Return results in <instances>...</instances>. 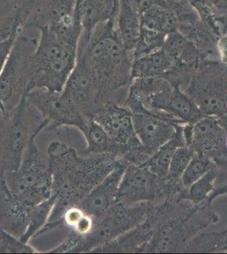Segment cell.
<instances>
[{"mask_svg":"<svg viewBox=\"0 0 227 254\" xmlns=\"http://www.w3.org/2000/svg\"><path fill=\"white\" fill-rule=\"evenodd\" d=\"M47 153L52 175L53 195L56 201L44 226L56 222L66 208L78 205L98 183L124 161L112 153L80 154L75 148L61 142H51Z\"/></svg>","mask_w":227,"mask_h":254,"instance_id":"cell-1","label":"cell"},{"mask_svg":"<svg viewBox=\"0 0 227 254\" xmlns=\"http://www.w3.org/2000/svg\"><path fill=\"white\" fill-rule=\"evenodd\" d=\"M147 219L152 235L143 253L185 252L191 240L220 220L212 205L203 202L196 205L188 199H166L151 204Z\"/></svg>","mask_w":227,"mask_h":254,"instance_id":"cell-2","label":"cell"},{"mask_svg":"<svg viewBox=\"0 0 227 254\" xmlns=\"http://www.w3.org/2000/svg\"><path fill=\"white\" fill-rule=\"evenodd\" d=\"M78 53L89 65L100 104L131 82L133 54L124 47L115 19L98 25L88 41L80 38Z\"/></svg>","mask_w":227,"mask_h":254,"instance_id":"cell-3","label":"cell"},{"mask_svg":"<svg viewBox=\"0 0 227 254\" xmlns=\"http://www.w3.org/2000/svg\"><path fill=\"white\" fill-rule=\"evenodd\" d=\"M39 32L40 38L33 57L31 90L44 88L61 93L75 68L78 46L62 40L49 28H42Z\"/></svg>","mask_w":227,"mask_h":254,"instance_id":"cell-4","label":"cell"},{"mask_svg":"<svg viewBox=\"0 0 227 254\" xmlns=\"http://www.w3.org/2000/svg\"><path fill=\"white\" fill-rule=\"evenodd\" d=\"M47 127L48 122L43 121L35 130L20 167L3 173L6 185L13 196L30 207L38 205L53 196L52 175L48 160L43 158L36 143V138Z\"/></svg>","mask_w":227,"mask_h":254,"instance_id":"cell-5","label":"cell"},{"mask_svg":"<svg viewBox=\"0 0 227 254\" xmlns=\"http://www.w3.org/2000/svg\"><path fill=\"white\" fill-rule=\"evenodd\" d=\"M38 38L21 32L0 72V110L14 109L31 90L33 57Z\"/></svg>","mask_w":227,"mask_h":254,"instance_id":"cell-6","label":"cell"},{"mask_svg":"<svg viewBox=\"0 0 227 254\" xmlns=\"http://www.w3.org/2000/svg\"><path fill=\"white\" fill-rule=\"evenodd\" d=\"M43 120L26 100V95L11 110L0 113V172L20 167L35 130L32 122Z\"/></svg>","mask_w":227,"mask_h":254,"instance_id":"cell-7","label":"cell"},{"mask_svg":"<svg viewBox=\"0 0 227 254\" xmlns=\"http://www.w3.org/2000/svg\"><path fill=\"white\" fill-rule=\"evenodd\" d=\"M204 116L222 118L227 111V64L201 61L183 90Z\"/></svg>","mask_w":227,"mask_h":254,"instance_id":"cell-8","label":"cell"},{"mask_svg":"<svg viewBox=\"0 0 227 254\" xmlns=\"http://www.w3.org/2000/svg\"><path fill=\"white\" fill-rule=\"evenodd\" d=\"M29 28H49L62 40L78 46L83 31L79 0H35L25 26Z\"/></svg>","mask_w":227,"mask_h":254,"instance_id":"cell-9","label":"cell"},{"mask_svg":"<svg viewBox=\"0 0 227 254\" xmlns=\"http://www.w3.org/2000/svg\"><path fill=\"white\" fill-rule=\"evenodd\" d=\"M150 208V202L130 206L117 202L107 211L104 216L95 221L91 233L80 240L75 254L92 253L94 249L144 222L149 216Z\"/></svg>","mask_w":227,"mask_h":254,"instance_id":"cell-10","label":"cell"},{"mask_svg":"<svg viewBox=\"0 0 227 254\" xmlns=\"http://www.w3.org/2000/svg\"><path fill=\"white\" fill-rule=\"evenodd\" d=\"M26 100L41 118L48 122L47 130H55L61 127H74L81 130L91 118L84 115L62 92L34 88L27 93Z\"/></svg>","mask_w":227,"mask_h":254,"instance_id":"cell-11","label":"cell"},{"mask_svg":"<svg viewBox=\"0 0 227 254\" xmlns=\"http://www.w3.org/2000/svg\"><path fill=\"white\" fill-rule=\"evenodd\" d=\"M111 138L125 148L122 160L128 163L142 150L133 126V112L114 100L101 104L91 116Z\"/></svg>","mask_w":227,"mask_h":254,"instance_id":"cell-12","label":"cell"},{"mask_svg":"<svg viewBox=\"0 0 227 254\" xmlns=\"http://www.w3.org/2000/svg\"><path fill=\"white\" fill-rule=\"evenodd\" d=\"M119 202L130 206L150 202L152 205L166 200L164 179L145 165L127 164L119 188Z\"/></svg>","mask_w":227,"mask_h":254,"instance_id":"cell-13","label":"cell"},{"mask_svg":"<svg viewBox=\"0 0 227 254\" xmlns=\"http://www.w3.org/2000/svg\"><path fill=\"white\" fill-rule=\"evenodd\" d=\"M185 143L194 154L217 162L227 157V130L216 116H206L194 124H184Z\"/></svg>","mask_w":227,"mask_h":254,"instance_id":"cell-14","label":"cell"},{"mask_svg":"<svg viewBox=\"0 0 227 254\" xmlns=\"http://www.w3.org/2000/svg\"><path fill=\"white\" fill-rule=\"evenodd\" d=\"M62 93L89 117L100 105L91 69L83 55L79 53L75 68L67 79Z\"/></svg>","mask_w":227,"mask_h":254,"instance_id":"cell-15","label":"cell"},{"mask_svg":"<svg viewBox=\"0 0 227 254\" xmlns=\"http://www.w3.org/2000/svg\"><path fill=\"white\" fill-rule=\"evenodd\" d=\"M127 163L121 162L78 204L96 220L119 202V188Z\"/></svg>","mask_w":227,"mask_h":254,"instance_id":"cell-16","label":"cell"},{"mask_svg":"<svg viewBox=\"0 0 227 254\" xmlns=\"http://www.w3.org/2000/svg\"><path fill=\"white\" fill-rule=\"evenodd\" d=\"M133 126L142 147L149 158L175 136L178 125L158 116L133 113Z\"/></svg>","mask_w":227,"mask_h":254,"instance_id":"cell-17","label":"cell"},{"mask_svg":"<svg viewBox=\"0 0 227 254\" xmlns=\"http://www.w3.org/2000/svg\"><path fill=\"white\" fill-rule=\"evenodd\" d=\"M3 173L0 172V225L4 231L20 240L27 228L34 206L26 205L13 196L6 185Z\"/></svg>","mask_w":227,"mask_h":254,"instance_id":"cell-18","label":"cell"},{"mask_svg":"<svg viewBox=\"0 0 227 254\" xmlns=\"http://www.w3.org/2000/svg\"><path fill=\"white\" fill-rule=\"evenodd\" d=\"M176 31L195 45L201 61H220L216 48L219 37L198 13L178 21Z\"/></svg>","mask_w":227,"mask_h":254,"instance_id":"cell-19","label":"cell"},{"mask_svg":"<svg viewBox=\"0 0 227 254\" xmlns=\"http://www.w3.org/2000/svg\"><path fill=\"white\" fill-rule=\"evenodd\" d=\"M163 50L169 59L171 67L194 74L200 62V56L195 45L175 31L167 35Z\"/></svg>","mask_w":227,"mask_h":254,"instance_id":"cell-20","label":"cell"},{"mask_svg":"<svg viewBox=\"0 0 227 254\" xmlns=\"http://www.w3.org/2000/svg\"><path fill=\"white\" fill-rule=\"evenodd\" d=\"M152 226L148 219L133 229L112 240L111 242L94 249V254H121L143 253L152 238Z\"/></svg>","mask_w":227,"mask_h":254,"instance_id":"cell-21","label":"cell"},{"mask_svg":"<svg viewBox=\"0 0 227 254\" xmlns=\"http://www.w3.org/2000/svg\"><path fill=\"white\" fill-rule=\"evenodd\" d=\"M119 0H79V12L82 25L80 38L88 40L92 31L100 24L115 19Z\"/></svg>","mask_w":227,"mask_h":254,"instance_id":"cell-22","label":"cell"},{"mask_svg":"<svg viewBox=\"0 0 227 254\" xmlns=\"http://www.w3.org/2000/svg\"><path fill=\"white\" fill-rule=\"evenodd\" d=\"M115 27L124 47L133 54L141 32V18L131 0H119Z\"/></svg>","mask_w":227,"mask_h":254,"instance_id":"cell-23","label":"cell"},{"mask_svg":"<svg viewBox=\"0 0 227 254\" xmlns=\"http://www.w3.org/2000/svg\"><path fill=\"white\" fill-rule=\"evenodd\" d=\"M80 132L83 134L86 142L83 153H112L121 159L126 153L125 148L115 142L92 117Z\"/></svg>","mask_w":227,"mask_h":254,"instance_id":"cell-24","label":"cell"},{"mask_svg":"<svg viewBox=\"0 0 227 254\" xmlns=\"http://www.w3.org/2000/svg\"><path fill=\"white\" fill-rule=\"evenodd\" d=\"M171 68L169 59L160 49L156 52L133 60L131 69V81L145 77H163Z\"/></svg>","mask_w":227,"mask_h":254,"instance_id":"cell-25","label":"cell"},{"mask_svg":"<svg viewBox=\"0 0 227 254\" xmlns=\"http://www.w3.org/2000/svg\"><path fill=\"white\" fill-rule=\"evenodd\" d=\"M183 125L184 124L178 125L175 136L164 144L162 145L158 150L150 157L149 160L144 164V165L147 166L152 173L155 174L156 176H158L159 178L162 179L165 178L168 173L170 161L175 150L178 147L186 146L183 132H182Z\"/></svg>","mask_w":227,"mask_h":254,"instance_id":"cell-26","label":"cell"},{"mask_svg":"<svg viewBox=\"0 0 227 254\" xmlns=\"http://www.w3.org/2000/svg\"><path fill=\"white\" fill-rule=\"evenodd\" d=\"M142 27L170 34L177 29L178 20L175 12L166 4L156 3L140 15Z\"/></svg>","mask_w":227,"mask_h":254,"instance_id":"cell-27","label":"cell"},{"mask_svg":"<svg viewBox=\"0 0 227 254\" xmlns=\"http://www.w3.org/2000/svg\"><path fill=\"white\" fill-rule=\"evenodd\" d=\"M193 9L219 38L227 34V13L220 9L213 0H189Z\"/></svg>","mask_w":227,"mask_h":254,"instance_id":"cell-28","label":"cell"},{"mask_svg":"<svg viewBox=\"0 0 227 254\" xmlns=\"http://www.w3.org/2000/svg\"><path fill=\"white\" fill-rule=\"evenodd\" d=\"M55 201L56 197L55 195H53L49 199L32 208L27 228L25 233L22 235V237L20 238L21 243L28 244L32 238L37 237L38 232L48 222L53 208L55 206Z\"/></svg>","mask_w":227,"mask_h":254,"instance_id":"cell-29","label":"cell"},{"mask_svg":"<svg viewBox=\"0 0 227 254\" xmlns=\"http://www.w3.org/2000/svg\"><path fill=\"white\" fill-rule=\"evenodd\" d=\"M217 177L218 174L215 165L207 173L187 188L186 199L189 200L196 205L205 202L216 188Z\"/></svg>","mask_w":227,"mask_h":254,"instance_id":"cell-30","label":"cell"},{"mask_svg":"<svg viewBox=\"0 0 227 254\" xmlns=\"http://www.w3.org/2000/svg\"><path fill=\"white\" fill-rule=\"evenodd\" d=\"M167 35L142 27L138 43L133 50V60L163 49Z\"/></svg>","mask_w":227,"mask_h":254,"instance_id":"cell-31","label":"cell"},{"mask_svg":"<svg viewBox=\"0 0 227 254\" xmlns=\"http://www.w3.org/2000/svg\"><path fill=\"white\" fill-rule=\"evenodd\" d=\"M216 165V163L212 159L207 157L201 156L194 154L191 159L186 170L181 176V182L185 188H188L197 182L199 178L207 173L210 169Z\"/></svg>","mask_w":227,"mask_h":254,"instance_id":"cell-32","label":"cell"},{"mask_svg":"<svg viewBox=\"0 0 227 254\" xmlns=\"http://www.w3.org/2000/svg\"><path fill=\"white\" fill-rule=\"evenodd\" d=\"M32 246L21 243L16 237L4 231L0 225V254H37Z\"/></svg>","mask_w":227,"mask_h":254,"instance_id":"cell-33","label":"cell"},{"mask_svg":"<svg viewBox=\"0 0 227 254\" xmlns=\"http://www.w3.org/2000/svg\"><path fill=\"white\" fill-rule=\"evenodd\" d=\"M216 163V169L218 174L216 182H222L216 185V188L213 192L210 194L208 199L204 202L206 204H212L214 200L216 199L219 196L227 193V158L222 159Z\"/></svg>","mask_w":227,"mask_h":254,"instance_id":"cell-34","label":"cell"},{"mask_svg":"<svg viewBox=\"0 0 227 254\" xmlns=\"http://www.w3.org/2000/svg\"><path fill=\"white\" fill-rule=\"evenodd\" d=\"M170 9L175 12L177 20L180 18L185 17L186 15H190L195 9L190 3L189 0H164Z\"/></svg>","mask_w":227,"mask_h":254,"instance_id":"cell-35","label":"cell"},{"mask_svg":"<svg viewBox=\"0 0 227 254\" xmlns=\"http://www.w3.org/2000/svg\"><path fill=\"white\" fill-rule=\"evenodd\" d=\"M15 40L7 41V42L0 44V72L3 69L6 61L9 58V54L14 47Z\"/></svg>","mask_w":227,"mask_h":254,"instance_id":"cell-36","label":"cell"},{"mask_svg":"<svg viewBox=\"0 0 227 254\" xmlns=\"http://www.w3.org/2000/svg\"><path fill=\"white\" fill-rule=\"evenodd\" d=\"M217 53L219 60L222 63L227 64V34L222 35L217 41Z\"/></svg>","mask_w":227,"mask_h":254,"instance_id":"cell-37","label":"cell"},{"mask_svg":"<svg viewBox=\"0 0 227 254\" xmlns=\"http://www.w3.org/2000/svg\"><path fill=\"white\" fill-rule=\"evenodd\" d=\"M220 9H222L223 11L227 12V0H221L218 3H217Z\"/></svg>","mask_w":227,"mask_h":254,"instance_id":"cell-38","label":"cell"},{"mask_svg":"<svg viewBox=\"0 0 227 254\" xmlns=\"http://www.w3.org/2000/svg\"><path fill=\"white\" fill-rule=\"evenodd\" d=\"M214 2H215V3H218L219 2H220V1H221V0H213Z\"/></svg>","mask_w":227,"mask_h":254,"instance_id":"cell-39","label":"cell"},{"mask_svg":"<svg viewBox=\"0 0 227 254\" xmlns=\"http://www.w3.org/2000/svg\"></svg>","mask_w":227,"mask_h":254,"instance_id":"cell-40","label":"cell"}]
</instances>
